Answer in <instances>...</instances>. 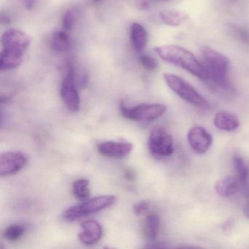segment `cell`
I'll return each instance as SVG.
<instances>
[{"label": "cell", "instance_id": "obj_1", "mask_svg": "<svg viewBox=\"0 0 249 249\" xmlns=\"http://www.w3.org/2000/svg\"><path fill=\"white\" fill-rule=\"evenodd\" d=\"M154 52L165 62L186 70L202 81H209V73L205 65L184 48L176 45H164L156 47Z\"/></svg>", "mask_w": 249, "mask_h": 249}, {"label": "cell", "instance_id": "obj_2", "mask_svg": "<svg viewBox=\"0 0 249 249\" xmlns=\"http://www.w3.org/2000/svg\"><path fill=\"white\" fill-rule=\"evenodd\" d=\"M204 65L209 73V80L214 85L221 88H227L230 86L229 71L230 60L227 56L209 47L202 49Z\"/></svg>", "mask_w": 249, "mask_h": 249}, {"label": "cell", "instance_id": "obj_3", "mask_svg": "<svg viewBox=\"0 0 249 249\" xmlns=\"http://www.w3.org/2000/svg\"><path fill=\"white\" fill-rule=\"evenodd\" d=\"M116 200V196L115 195H101L95 196L84 203L68 208L64 213V219L72 221L91 214L96 213L111 206Z\"/></svg>", "mask_w": 249, "mask_h": 249}, {"label": "cell", "instance_id": "obj_4", "mask_svg": "<svg viewBox=\"0 0 249 249\" xmlns=\"http://www.w3.org/2000/svg\"><path fill=\"white\" fill-rule=\"evenodd\" d=\"M164 81L169 88L180 98L193 106L199 107H208V102L187 81L175 74H164Z\"/></svg>", "mask_w": 249, "mask_h": 249}, {"label": "cell", "instance_id": "obj_5", "mask_svg": "<svg viewBox=\"0 0 249 249\" xmlns=\"http://www.w3.org/2000/svg\"><path fill=\"white\" fill-rule=\"evenodd\" d=\"M167 111V106L161 104H141L133 107L121 106L122 116L137 122H149L161 117Z\"/></svg>", "mask_w": 249, "mask_h": 249}, {"label": "cell", "instance_id": "obj_6", "mask_svg": "<svg viewBox=\"0 0 249 249\" xmlns=\"http://www.w3.org/2000/svg\"><path fill=\"white\" fill-rule=\"evenodd\" d=\"M75 67L72 63L67 66L66 75L64 78L61 88V97L68 110L77 112L81 107V99L78 87L75 82Z\"/></svg>", "mask_w": 249, "mask_h": 249}, {"label": "cell", "instance_id": "obj_7", "mask_svg": "<svg viewBox=\"0 0 249 249\" xmlns=\"http://www.w3.org/2000/svg\"><path fill=\"white\" fill-rule=\"evenodd\" d=\"M148 145L151 154L157 157H170L174 151L173 136L164 128L155 127L151 130Z\"/></svg>", "mask_w": 249, "mask_h": 249}, {"label": "cell", "instance_id": "obj_8", "mask_svg": "<svg viewBox=\"0 0 249 249\" xmlns=\"http://www.w3.org/2000/svg\"><path fill=\"white\" fill-rule=\"evenodd\" d=\"M1 41L2 50L24 55L30 46L31 39L27 33L21 30L10 29L3 33Z\"/></svg>", "mask_w": 249, "mask_h": 249}, {"label": "cell", "instance_id": "obj_9", "mask_svg": "<svg viewBox=\"0 0 249 249\" xmlns=\"http://www.w3.org/2000/svg\"><path fill=\"white\" fill-rule=\"evenodd\" d=\"M27 157L18 151H8L0 156V175L8 176L19 172L27 164Z\"/></svg>", "mask_w": 249, "mask_h": 249}, {"label": "cell", "instance_id": "obj_10", "mask_svg": "<svg viewBox=\"0 0 249 249\" xmlns=\"http://www.w3.org/2000/svg\"><path fill=\"white\" fill-rule=\"evenodd\" d=\"M187 138L191 148L199 154H205L213 143L211 134L200 126L191 128L188 132Z\"/></svg>", "mask_w": 249, "mask_h": 249}, {"label": "cell", "instance_id": "obj_11", "mask_svg": "<svg viewBox=\"0 0 249 249\" xmlns=\"http://www.w3.org/2000/svg\"><path fill=\"white\" fill-rule=\"evenodd\" d=\"M133 148L132 143L126 142L107 141L98 145L97 149L103 155L113 158H122L130 154Z\"/></svg>", "mask_w": 249, "mask_h": 249}, {"label": "cell", "instance_id": "obj_12", "mask_svg": "<svg viewBox=\"0 0 249 249\" xmlns=\"http://www.w3.org/2000/svg\"><path fill=\"white\" fill-rule=\"evenodd\" d=\"M83 230L78 234L81 243L88 246L96 244L103 236V229L98 221L89 220L81 224Z\"/></svg>", "mask_w": 249, "mask_h": 249}, {"label": "cell", "instance_id": "obj_13", "mask_svg": "<svg viewBox=\"0 0 249 249\" xmlns=\"http://www.w3.org/2000/svg\"><path fill=\"white\" fill-rule=\"evenodd\" d=\"M240 184L241 182L238 178L236 176H227L216 182L215 190L219 196L229 197L238 192Z\"/></svg>", "mask_w": 249, "mask_h": 249}, {"label": "cell", "instance_id": "obj_14", "mask_svg": "<svg viewBox=\"0 0 249 249\" xmlns=\"http://www.w3.org/2000/svg\"><path fill=\"white\" fill-rule=\"evenodd\" d=\"M213 123L217 129L227 132L235 130L240 125L238 117L228 111L217 113L214 118Z\"/></svg>", "mask_w": 249, "mask_h": 249}, {"label": "cell", "instance_id": "obj_15", "mask_svg": "<svg viewBox=\"0 0 249 249\" xmlns=\"http://www.w3.org/2000/svg\"><path fill=\"white\" fill-rule=\"evenodd\" d=\"M131 40L136 52H142L146 46L148 34L141 24L133 23L130 27Z\"/></svg>", "mask_w": 249, "mask_h": 249}, {"label": "cell", "instance_id": "obj_16", "mask_svg": "<svg viewBox=\"0 0 249 249\" xmlns=\"http://www.w3.org/2000/svg\"><path fill=\"white\" fill-rule=\"evenodd\" d=\"M24 55L11 53L2 50L0 55V69L1 71H11L18 68L23 62Z\"/></svg>", "mask_w": 249, "mask_h": 249}, {"label": "cell", "instance_id": "obj_17", "mask_svg": "<svg viewBox=\"0 0 249 249\" xmlns=\"http://www.w3.org/2000/svg\"><path fill=\"white\" fill-rule=\"evenodd\" d=\"M163 22L171 27H178L188 18V16L183 12L176 10H164L160 14Z\"/></svg>", "mask_w": 249, "mask_h": 249}, {"label": "cell", "instance_id": "obj_18", "mask_svg": "<svg viewBox=\"0 0 249 249\" xmlns=\"http://www.w3.org/2000/svg\"><path fill=\"white\" fill-rule=\"evenodd\" d=\"M160 218L157 213H151L147 216L144 226L145 237L150 240H155L160 230Z\"/></svg>", "mask_w": 249, "mask_h": 249}, {"label": "cell", "instance_id": "obj_19", "mask_svg": "<svg viewBox=\"0 0 249 249\" xmlns=\"http://www.w3.org/2000/svg\"><path fill=\"white\" fill-rule=\"evenodd\" d=\"M51 46L55 52H64L69 50L71 47L69 36L65 32H56L52 36Z\"/></svg>", "mask_w": 249, "mask_h": 249}, {"label": "cell", "instance_id": "obj_20", "mask_svg": "<svg viewBox=\"0 0 249 249\" xmlns=\"http://www.w3.org/2000/svg\"><path fill=\"white\" fill-rule=\"evenodd\" d=\"M234 167L237 173L239 180L241 182L243 186L246 185L249 181V167L246 161L240 156H234L233 159Z\"/></svg>", "mask_w": 249, "mask_h": 249}, {"label": "cell", "instance_id": "obj_21", "mask_svg": "<svg viewBox=\"0 0 249 249\" xmlns=\"http://www.w3.org/2000/svg\"><path fill=\"white\" fill-rule=\"evenodd\" d=\"M89 185V181L87 179H79L75 180L72 185V192L74 195L80 199H86L89 198L90 195Z\"/></svg>", "mask_w": 249, "mask_h": 249}, {"label": "cell", "instance_id": "obj_22", "mask_svg": "<svg viewBox=\"0 0 249 249\" xmlns=\"http://www.w3.org/2000/svg\"><path fill=\"white\" fill-rule=\"evenodd\" d=\"M26 231V228L21 224H14L5 229L4 237L10 241L19 240Z\"/></svg>", "mask_w": 249, "mask_h": 249}, {"label": "cell", "instance_id": "obj_23", "mask_svg": "<svg viewBox=\"0 0 249 249\" xmlns=\"http://www.w3.org/2000/svg\"><path fill=\"white\" fill-rule=\"evenodd\" d=\"M140 62L142 66L148 71H155L158 68L159 65L157 61L149 55H141L140 57Z\"/></svg>", "mask_w": 249, "mask_h": 249}, {"label": "cell", "instance_id": "obj_24", "mask_svg": "<svg viewBox=\"0 0 249 249\" xmlns=\"http://www.w3.org/2000/svg\"><path fill=\"white\" fill-rule=\"evenodd\" d=\"M75 13L72 10H68L65 12L62 18V26L65 31H70L72 30L75 24Z\"/></svg>", "mask_w": 249, "mask_h": 249}, {"label": "cell", "instance_id": "obj_25", "mask_svg": "<svg viewBox=\"0 0 249 249\" xmlns=\"http://www.w3.org/2000/svg\"><path fill=\"white\" fill-rule=\"evenodd\" d=\"M150 202L148 200H142L135 204L133 206L134 213L136 215H140L145 213L150 208Z\"/></svg>", "mask_w": 249, "mask_h": 249}, {"label": "cell", "instance_id": "obj_26", "mask_svg": "<svg viewBox=\"0 0 249 249\" xmlns=\"http://www.w3.org/2000/svg\"><path fill=\"white\" fill-rule=\"evenodd\" d=\"M24 3L27 11H32L34 8L36 0H24Z\"/></svg>", "mask_w": 249, "mask_h": 249}, {"label": "cell", "instance_id": "obj_27", "mask_svg": "<svg viewBox=\"0 0 249 249\" xmlns=\"http://www.w3.org/2000/svg\"><path fill=\"white\" fill-rule=\"evenodd\" d=\"M1 22H2V24H8L11 22V19H10V18L8 16L2 14V15H1Z\"/></svg>", "mask_w": 249, "mask_h": 249}, {"label": "cell", "instance_id": "obj_28", "mask_svg": "<svg viewBox=\"0 0 249 249\" xmlns=\"http://www.w3.org/2000/svg\"><path fill=\"white\" fill-rule=\"evenodd\" d=\"M243 213H244V215H246V218L249 219V204L245 207Z\"/></svg>", "mask_w": 249, "mask_h": 249}, {"label": "cell", "instance_id": "obj_29", "mask_svg": "<svg viewBox=\"0 0 249 249\" xmlns=\"http://www.w3.org/2000/svg\"><path fill=\"white\" fill-rule=\"evenodd\" d=\"M245 189H246V196H248V197H249V185H248V183H246V185H244Z\"/></svg>", "mask_w": 249, "mask_h": 249}, {"label": "cell", "instance_id": "obj_30", "mask_svg": "<svg viewBox=\"0 0 249 249\" xmlns=\"http://www.w3.org/2000/svg\"><path fill=\"white\" fill-rule=\"evenodd\" d=\"M103 0H92V2L94 4L99 3V2H101Z\"/></svg>", "mask_w": 249, "mask_h": 249}]
</instances>
